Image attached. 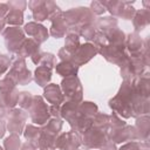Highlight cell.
Instances as JSON below:
<instances>
[{"label":"cell","mask_w":150,"mask_h":150,"mask_svg":"<svg viewBox=\"0 0 150 150\" xmlns=\"http://www.w3.org/2000/svg\"><path fill=\"white\" fill-rule=\"evenodd\" d=\"M63 18L68 25L67 33H74L80 36V30L83 26L94 23L96 16L89 9V7H74L63 12Z\"/></svg>","instance_id":"1"},{"label":"cell","mask_w":150,"mask_h":150,"mask_svg":"<svg viewBox=\"0 0 150 150\" xmlns=\"http://www.w3.org/2000/svg\"><path fill=\"white\" fill-rule=\"evenodd\" d=\"M7 76L20 86L29 84L33 81V74L29 69H27L26 60L18 55L11 61V68L7 73Z\"/></svg>","instance_id":"2"},{"label":"cell","mask_w":150,"mask_h":150,"mask_svg":"<svg viewBox=\"0 0 150 150\" xmlns=\"http://www.w3.org/2000/svg\"><path fill=\"white\" fill-rule=\"evenodd\" d=\"M27 112H29L32 122L38 124L39 127L45 125L50 118L49 105L43 101L42 96L40 95H33V101L30 107L27 109Z\"/></svg>","instance_id":"3"},{"label":"cell","mask_w":150,"mask_h":150,"mask_svg":"<svg viewBox=\"0 0 150 150\" xmlns=\"http://www.w3.org/2000/svg\"><path fill=\"white\" fill-rule=\"evenodd\" d=\"M60 88L64 95L66 101H71L77 103H81L83 101V88L77 76L63 77L60 83Z\"/></svg>","instance_id":"4"},{"label":"cell","mask_w":150,"mask_h":150,"mask_svg":"<svg viewBox=\"0 0 150 150\" xmlns=\"http://www.w3.org/2000/svg\"><path fill=\"white\" fill-rule=\"evenodd\" d=\"M7 124L6 128L12 135L20 136L23 132V129L26 127V120H27V112L22 110L21 108H12L8 110L7 114Z\"/></svg>","instance_id":"5"},{"label":"cell","mask_w":150,"mask_h":150,"mask_svg":"<svg viewBox=\"0 0 150 150\" xmlns=\"http://www.w3.org/2000/svg\"><path fill=\"white\" fill-rule=\"evenodd\" d=\"M2 36L5 39V45L7 50L13 54L18 53L22 42L26 39L23 29L15 26H9L8 28H5V30L2 32Z\"/></svg>","instance_id":"6"},{"label":"cell","mask_w":150,"mask_h":150,"mask_svg":"<svg viewBox=\"0 0 150 150\" xmlns=\"http://www.w3.org/2000/svg\"><path fill=\"white\" fill-rule=\"evenodd\" d=\"M108 138L109 141L114 142L115 144L120 143H127L131 141H138V135L134 125L125 124L124 127L121 128H115V129H109L108 130Z\"/></svg>","instance_id":"7"},{"label":"cell","mask_w":150,"mask_h":150,"mask_svg":"<svg viewBox=\"0 0 150 150\" xmlns=\"http://www.w3.org/2000/svg\"><path fill=\"white\" fill-rule=\"evenodd\" d=\"M107 141H109L108 134L94 127L88 129L81 136V143L87 149H100Z\"/></svg>","instance_id":"8"},{"label":"cell","mask_w":150,"mask_h":150,"mask_svg":"<svg viewBox=\"0 0 150 150\" xmlns=\"http://www.w3.org/2000/svg\"><path fill=\"white\" fill-rule=\"evenodd\" d=\"M98 54H101L108 62L116 64L118 67H121L122 63L129 56L125 47H116V46H111L108 43L105 46L98 48Z\"/></svg>","instance_id":"9"},{"label":"cell","mask_w":150,"mask_h":150,"mask_svg":"<svg viewBox=\"0 0 150 150\" xmlns=\"http://www.w3.org/2000/svg\"><path fill=\"white\" fill-rule=\"evenodd\" d=\"M97 54H98V48L94 46L91 42H86V43L80 45V47L73 53L71 62L80 68L81 66L89 62Z\"/></svg>","instance_id":"10"},{"label":"cell","mask_w":150,"mask_h":150,"mask_svg":"<svg viewBox=\"0 0 150 150\" xmlns=\"http://www.w3.org/2000/svg\"><path fill=\"white\" fill-rule=\"evenodd\" d=\"M81 136L75 131L61 132L56 137V150H76L81 146Z\"/></svg>","instance_id":"11"},{"label":"cell","mask_w":150,"mask_h":150,"mask_svg":"<svg viewBox=\"0 0 150 150\" xmlns=\"http://www.w3.org/2000/svg\"><path fill=\"white\" fill-rule=\"evenodd\" d=\"M79 104L77 102H71V101H66L61 104V111H60V115H61V118L62 120H66L70 128H73L76 122L84 115L81 114L80 111V108H79Z\"/></svg>","instance_id":"12"},{"label":"cell","mask_w":150,"mask_h":150,"mask_svg":"<svg viewBox=\"0 0 150 150\" xmlns=\"http://www.w3.org/2000/svg\"><path fill=\"white\" fill-rule=\"evenodd\" d=\"M108 105L114 111V114H116L117 116H120L122 118L131 117V103L128 100H125L124 97L116 94L112 98L109 100Z\"/></svg>","instance_id":"13"},{"label":"cell","mask_w":150,"mask_h":150,"mask_svg":"<svg viewBox=\"0 0 150 150\" xmlns=\"http://www.w3.org/2000/svg\"><path fill=\"white\" fill-rule=\"evenodd\" d=\"M23 32L25 34H27L28 36H30V39H33L34 41H36L39 45L43 43L45 41H47L48 36H49V30L41 23H38L35 21L28 22L23 26Z\"/></svg>","instance_id":"14"},{"label":"cell","mask_w":150,"mask_h":150,"mask_svg":"<svg viewBox=\"0 0 150 150\" xmlns=\"http://www.w3.org/2000/svg\"><path fill=\"white\" fill-rule=\"evenodd\" d=\"M131 82V86L135 90V93L144 98L150 97V74L149 71H145L141 76L135 77Z\"/></svg>","instance_id":"15"},{"label":"cell","mask_w":150,"mask_h":150,"mask_svg":"<svg viewBox=\"0 0 150 150\" xmlns=\"http://www.w3.org/2000/svg\"><path fill=\"white\" fill-rule=\"evenodd\" d=\"M52 25H50V28H49V34L55 38V39H60V38H63L67 35V32H68V25L63 18V12L54 15L53 18L49 19Z\"/></svg>","instance_id":"16"},{"label":"cell","mask_w":150,"mask_h":150,"mask_svg":"<svg viewBox=\"0 0 150 150\" xmlns=\"http://www.w3.org/2000/svg\"><path fill=\"white\" fill-rule=\"evenodd\" d=\"M43 97L52 105H61L64 102V95L56 83H49L43 88Z\"/></svg>","instance_id":"17"},{"label":"cell","mask_w":150,"mask_h":150,"mask_svg":"<svg viewBox=\"0 0 150 150\" xmlns=\"http://www.w3.org/2000/svg\"><path fill=\"white\" fill-rule=\"evenodd\" d=\"M28 7L32 11L33 19L35 20V22L40 23L49 19V13L46 6V0H30L28 2Z\"/></svg>","instance_id":"18"},{"label":"cell","mask_w":150,"mask_h":150,"mask_svg":"<svg viewBox=\"0 0 150 150\" xmlns=\"http://www.w3.org/2000/svg\"><path fill=\"white\" fill-rule=\"evenodd\" d=\"M134 127L137 131L138 141L149 142V136H150V117H149V115L137 117Z\"/></svg>","instance_id":"19"},{"label":"cell","mask_w":150,"mask_h":150,"mask_svg":"<svg viewBox=\"0 0 150 150\" xmlns=\"http://www.w3.org/2000/svg\"><path fill=\"white\" fill-rule=\"evenodd\" d=\"M144 46V40H142L141 35L137 32L129 33L125 36V49L130 54H138L142 52Z\"/></svg>","instance_id":"20"},{"label":"cell","mask_w":150,"mask_h":150,"mask_svg":"<svg viewBox=\"0 0 150 150\" xmlns=\"http://www.w3.org/2000/svg\"><path fill=\"white\" fill-rule=\"evenodd\" d=\"M150 111V100L137 96L131 104V117H139L144 115H149Z\"/></svg>","instance_id":"21"},{"label":"cell","mask_w":150,"mask_h":150,"mask_svg":"<svg viewBox=\"0 0 150 150\" xmlns=\"http://www.w3.org/2000/svg\"><path fill=\"white\" fill-rule=\"evenodd\" d=\"M95 28L104 35L117 28V19L114 16H100L94 21Z\"/></svg>","instance_id":"22"},{"label":"cell","mask_w":150,"mask_h":150,"mask_svg":"<svg viewBox=\"0 0 150 150\" xmlns=\"http://www.w3.org/2000/svg\"><path fill=\"white\" fill-rule=\"evenodd\" d=\"M132 25L135 28V32H141L143 30L149 23H150V11L148 9H138L135 12L134 16H132Z\"/></svg>","instance_id":"23"},{"label":"cell","mask_w":150,"mask_h":150,"mask_svg":"<svg viewBox=\"0 0 150 150\" xmlns=\"http://www.w3.org/2000/svg\"><path fill=\"white\" fill-rule=\"evenodd\" d=\"M39 50H40V45H39L36 41H34L33 39L26 38L25 41L22 42L20 49L18 50L16 55H18V56H21V57H23V59H26V57H28V56L32 57V56H33L36 52H39Z\"/></svg>","instance_id":"24"},{"label":"cell","mask_w":150,"mask_h":150,"mask_svg":"<svg viewBox=\"0 0 150 150\" xmlns=\"http://www.w3.org/2000/svg\"><path fill=\"white\" fill-rule=\"evenodd\" d=\"M19 90L16 88L11 89V90H5L0 91V104L7 109L15 108L18 104V98H19Z\"/></svg>","instance_id":"25"},{"label":"cell","mask_w":150,"mask_h":150,"mask_svg":"<svg viewBox=\"0 0 150 150\" xmlns=\"http://www.w3.org/2000/svg\"><path fill=\"white\" fill-rule=\"evenodd\" d=\"M33 79L38 86L45 88L47 84H49V82L52 80V69L46 68L43 66H38L34 71Z\"/></svg>","instance_id":"26"},{"label":"cell","mask_w":150,"mask_h":150,"mask_svg":"<svg viewBox=\"0 0 150 150\" xmlns=\"http://www.w3.org/2000/svg\"><path fill=\"white\" fill-rule=\"evenodd\" d=\"M56 135H53L50 132H47L42 130L41 128V135L38 141V149L39 150H56L55 143H56Z\"/></svg>","instance_id":"27"},{"label":"cell","mask_w":150,"mask_h":150,"mask_svg":"<svg viewBox=\"0 0 150 150\" xmlns=\"http://www.w3.org/2000/svg\"><path fill=\"white\" fill-rule=\"evenodd\" d=\"M55 70L59 75H61L62 77H69V76H77L79 73V67L75 66L73 62H66V61H61L59 63L55 64Z\"/></svg>","instance_id":"28"},{"label":"cell","mask_w":150,"mask_h":150,"mask_svg":"<svg viewBox=\"0 0 150 150\" xmlns=\"http://www.w3.org/2000/svg\"><path fill=\"white\" fill-rule=\"evenodd\" d=\"M125 36H127L125 33L118 27L109 32L108 34H105L107 43L111 46H116V47H125Z\"/></svg>","instance_id":"29"},{"label":"cell","mask_w":150,"mask_h":150,"mask_svg":"<svg viewBox=\"0 0 150 150\" xmlns=\"http://www.w3.org/2000/svg\"><path fill=\"white\" fill-rule=\"evenodd\" d=\"M23 136L28 142H32L38 145V141L41 135V127L34 124H27L23 129Z\"/></svg>","instance_id":"30"},{"label":"cell","mask_w":150,"mask_h":150,"mask_svg":"<svg viewBox=\"0 0 150 150\" xmlns=\"http://www.w3.org/2000/svg\"><path fill=\"white\" fill-rule=\"evenodd\" d=\"M93 127L96 129H100L104 132H108L109 130V115L103 112H97L93 117Z\"/></svg>","instance_id":"31"},{"label":"cell","mask_w":150,"mask_h":150,"mask_svg":"<svg viewBox=\"0 0 150 150\" xmlns=\"http://www.w3.org/2000/svg\"><path fill=\"white\" fill-rule=\"evenodd\" d=\"M5 21L11 26L19 27L23 23V12L16 9H9L7 15L5 16Z\"/></svg>","instance_id":"32"},{"label":"cell","mask_w":150,"mask_h":150,"mask_svg":"<svg viewBox=\"0 0 150 150\" xmlns=\"http://www.w3.org/2000/svg\"><path fill=\"white\" fill-rule=\"evenodd\" d=\"M62 125H63L62 118H53V117H50V118L48 120V122H47L45 125H42L41 128H42V130H45V131H47V132H50V134L57 136V135L60 134L61 129H62Z\"/></svg>","instance_id":"33"},{"label":"cell","mask_w":150,"mask_h":150,"mask_svg":"<svg viewBox=\"0 0 150 150\" xmlns=\"http://www.w3.org/2000/svg\"><path fill=\"white\" fill-rule=\"evenodd\" d=\"M80 36L74 33H67L66 35V41H64V49H67L69 53H74L79 47H80Z\"/></svg>","instance_id":"34"},{"label":"cell","mask_w":150,"mask_h":150,"mask_svg":"<svg viewBox=\"0 0 150 150\" xmlns=\"http://www.w3.org/2000/svg\"><path fill=\"white\" fill-rule=\"evenodd\" d=\"M79 108H80V111H81L82 115L91 117V118L98 112L97 105L94 102H91V101H82L79 104Z\"/></svg>","instance_id":"35"},{"label":"cell","mask_w":150,"mask_h":150,"mask_svg":"<svg viewBox=\"0 0 150 150\" xmlns=\"http://www.w3.org/2000/svg\"><path fill=\"white\" fill-rule=\"evenodd\" d=\"M117 150H150V146H149V142L131 141L123 143Z\"/></svg>","instance_id":"36"},{"label":"cell","mask_w":150,"mask_h":150,"mask_svg":"<svg viewBox=\"0 0 150 150\" xmlns=\"http://www.w3.org/2000/svg\"><path fill=\"white\" fill-rule=\"evenodd\" d=\"M21 148V141L20 136L18 135H9L4 139V149L5 150H20Z\"/></svg>","instance_id":"37"},{"label":"cell","mask_w":150,"mask_h":150,"mask_svg":"<svg viewBox=\"0 0 150 150\" xmlns=\"http://www.w3.org/2000/svg\"><path fill=\"white\" fill-rule=\"evenodd\" d=\"M96 32H97V29L95 28L94 23L86 25V26H83V27L81 28V30H80V38H83L87 42H90V41H93V39H94Z\"/></svg>","instance_id":"38"},{"label":"cell","mask_w":150,"mask_h":150,"mask_svg":"<svg viewBox=\"0 0 150 150\" xmlns=\"http://www.w3.org/2000/svg\"><path fill=\"white\" fill-rule=\"evenodd\" d=\"M33 101V95L29 91H20L19 93V98H18V104L22 110H27Z\"/></svg>","instance_id":"39"},{"label":"cell","mask_w":150,"mask_h":150,"mask_svg":"<svg viewBox=\"0 0 150 150\" xmlns=\"http://www.w3.org/2000/svg\"><path fill=\"white\" fill-rule=\"evenodd\" d=\"M55 55L52 54V53H46V52H42L41 53V56H40V62H39V66H43L46 68H49V69H53L55 67Z\"/></svg>","instance_id":"40"},{"label":"cell","mask_w":150,"mask_h":150,"mask_svg":"<svg viewBox=\"0 0 150 150\" xmlns=\"http://www.w3.org/2000/svg\"><path fill=\"white\" fill-rule=\"evenodd\" d=\"M14 88H16V83L11 77H8L7 75L2 80H0V91L11 90V89H14Z\"/></svg>","instance_id":"41"},{"label":"cell","mask_w":150,"mask_h":150,"mask_svg":"<svg viewBox=\"0 0 150 150\" xmlns=\"http://www.w3.org/2000/svg\"><path fill=\"white\" fill-rule=\"evenodd\" d=\"M6 4L9 7V9H16V11H21V12H23L27 7V2L25 0H9Z\"/></svg>","instance_id":"42"},{"label":"cell","mask_w":150,"mask_h":150,"mask_svg":"<svg viewBox=\"0 0 150 150\" xmlns=\"http://www.w3.org/2000/svg\"><path fill=\"white\" fill-rule=\"evenodd\" d=\"M89 9L93 12V14H94L95 16H96V15H102V14L105 12V8H104V6L101 4V1H91Z\"/></svg>","instance_id":"43"},{"label":"cell","mask_w":150,"mask_h":150,"mask_svg":"<svg viewBox=\"0 0 150 150\" xmlns=\"http://www.w3.org/2000/svg\"><path fill=\"white\" fill-rule=\"evenodd\" d=\"M93 45L96 46L97 48H101V47L105 46L107 45V38H105V35L103 33H101V32L97 30L96 34H95V36H94V39H93Z\"/></svg>","instance_id":"44"},{"label":"cell","mask_w":150,"mask_h":150,"mask_svg":"<svg viewBox=\"0 0 150 150\" xmlns=\"http://www.w3.org/2000/svg\"><path fill=\"white\" fill-rule=\"evenodd\" d=\"M11 66V59L7 55L0 54V76L4 75Z\"/></svg>","instance_id":"45"},{"label":"cell","mask_w":150,"mask_h":150,"mask_svg":"<svg viewBox=\"0 0 150 150\" xmlns=\"http://www.w3.org/2000/svg\"><path fill=\"white\" fill-rule=\"evenodd\" d=\"M71 53H69L67 49H64V48H61L60 50H59V53H57V56H59V59L61 60V61H66V62H71Z\"/></svg>","instance_id":"46"},{"label":"cell","mask_w":150,"mask_h":150,"mask_svg":"<svg viewBox=\"0 0 150 150\" xmlns=\"http://www.w3.org/2000/svg\"><path fill=\"white\" fill-rule=\"evenodd\" d=\"M60 111H61V105H50L49 107V114H50V117H53V118H61Z\"/></svg>","instance_id":"47"},{"label":"cell","mask_w":150,"mask_h":150,"mask_svg":"<svg viewBox=\"0 0 150 150\" xmlns=\"http://www.w3.org/2000/svg\"><path fill=\"white\" fill-rule=\"evenodd\" d=\"M9 12V7L6 2H0V19H5L7 13Z\"/></svg>","instance_id":"48"},{"label":"cell","mask_w":150,"mask_h":150,"mask_svg":"<svg viewBox=\"0 0 150 150\" xmlns=\"http://www.w3.org/2000/svg\"><path fill=\"white\" fill-rule=\"evenodd\" d=\"M20 150H39V149H38V145H36V144H34V143L27 141V142H25L23 144H21Z\"/></svg>","instance_id":"49"},{"label":"cell","mask_w":150,"mask_h":150,"mask_svg":"<svg viewBox=\"0 0 150 150\" xmlns=\"http://www.w3.org/2000/svg\"><path fill=\"white\" fill-rule=\"evenodd\" d=\"M100 150H117V146H116V144H115L114 142L107 141V142L100 148Z\"/></svg>","instance_id":"50"},{"label":"cell","mask_w":150,"mask_h":150,"mask_svg":"<svg viewBox=\"0 0 150 150\" xmlns=\"http://www.w3.org/2000/svg\"><path fill=\"white\" fill-rule=\"evenodd\" d=\"M41 50H39V52H36L30 59H32V61H33V63L34 64H36V66H39V62H40V56H41Z\"/></svg>","instance_id":"51"},{"label":"cell","mask_w":150,"mask_h":150,"mask_svg":"<svg viewBox=\"0 0 150 150\" xmlns=\"http://www.w3.org/2000/svg\"><path fill=\"white\" fill-rule=\"evenodd\" d=\"M8 110H9V109H7V108H5V107H2V105L0 104V120H4V118L7 117Z\"/></svg>","instance_id":"52"},{"label":"cell","mask_w":150,"mask_h":150,"mask_svg":"<svg viewBox=\"0 0 150 150\" xmlns=\"http://www.w3.org/2000/svg\"><path fill=\"white\" fill-rule=\"evenodd\" d=\"M5 132H6V123L4 120H0V138L5 136Z\"/></svg>","instance_id":"53"},{"label":"cell","mask_w":150,"mask_h":150,"mask_svg":"<svg viewBox=\"0 0 150 150\" xmlns=\"http://www.w3.org/2000/svg\"><path fill=\"white\" fill-rule=\"evenodd\" d=\"M5 25H6L5 19H0V34H2V32L5 30Z\"/></svg>","instance_id":"54"},{"label":"cell","mask_w":150,"mask_h":150,"mask_svg":"<svg viewBox=\"0 0 150 150\" xmlns=\"http://www.w3.org/2000/svg\"><path fill=\"white\" fill-rule=\"evenodd\" d=\"M142 4H143V6H144V9H148V11H150V1H146V0H144Z\"/></svg>","instance_id":"55"},{"label":"cell","mask_w":150,"mask_h":150,"mask_svg":"<svg viewBox=\"0 0 150 150\" xmlns=\"http://www.w3.org/2000/svg\"><path fill=\"white\" fill-rule=\"evenodd\" d=\"M76 150H88V149H87V148H82V149L79 148V149H76Z\"/></svg>","instance_id":"56"},{"label":"cell","mask_w":150,"mask_h":150,"mask_svg":"<svg viewBox=\"0 0 150 150\" xmlns=\"http://www.w3.org/2000/svg\"><path fill=\"white\" fill-rule=\"evenodd\" d=\"M0 150H5V149H4V148H2L1 145H0Z\"/></svg>","instance_id":"57"}]
</instances>
